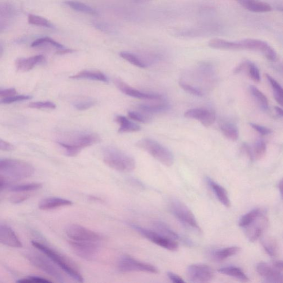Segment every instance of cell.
Wrapping results in <instances>:
<instances>
[{
    "label": "cell",
    "mask_w": 283,
    "mask_h": 283,
    "mask_svg": "<svg viewBox=\"0 0 283 283\" xmlns=\"http://www.w3.org/2000/svg\"><path fill=\"white\" fill-rule=\"evenodd\" d=\"M64 141H58V144L64 150L68 157H76L81 150L99 143L100 137L97 134L90 133H73L67 135Z\"/></svg>",
    "instance_id": "6da1fadb"
},
{
    "label": "cell",
    "mask_w": 283,
    "mask_h": 283,
    "mask_svg": "<svg viewBox=\"0 0 283 283\" xmlns=\"http://www.w3.org/2000/svg\"><path fill=\"white\" fill-rule=\"evenodd\" d=\"M33 166L26 162L14 159H0V177L10 183L32 176Z\"/></svg>",
    "instance_id": "7a4b0ae2"
},
{
    "label": "cell",
    "mask_w": 283,
    "mask_h": 283,
    "mask_svg": "<svg viewBox=\"0 0 283 283\" xmlns=\"http://www.w3.org/2000/svg\"><path fill=\"white\" fill-rule=\"evenodd\" d=\"M32 244L35 248L44 253L48 258L52 260L71 278L78 282H84V278L81 273H80L75 265L72 264L67 258L45 244L36 241H32Z\"/></svg>",
    "instance_id": "3957f363"
},
{
    "label": "cell",
    "mask_w": 283,
    "mask_h": 283,
    "mask_svg": "<svg viewBox=\"0 0 283 283\" xmlns=\"http://www.w3.org/2000/svg\"><path fill=\"white\" fill-rule=\"evenodd\" d=\"M103 158L107 165L119 172L128 173L136 168L135 159L117 148H105L103 151Z\"/></svg>",
    "instance_id": "277c9868"
},
{
    "label": "cell",
    "mask_w": 283,
    "mask_h": 283,
    "mask_svg": "<svg viewBox=\"0 0 283 283\" xmlns=\"http://www.w3.org/2000/svg\"><path fill=\"white\" fill-rule=\"evenodd\" d=\"M136 146L148 152L156 160L166 166H171L174 163V157L172 152L155 140L142 139L136 143Z\"/></svg>",
    "instance_id": "5b68a950"
},
{
    "label": "cell",
    "mask_w": 283,
    "mask_h": 283,
    "mask_svg": "<svg viewBox=\"0 0 283 283\" xmlns=\"http://www.w3.org/2000/svg\"><path fill=\"white\" fill-rule=\"evenodd\" d=\"M169 209L173 215L184 227L197 232H201L194 215L183 202L173 199L169 203Z\"/></svg>",
    "instance_id": "8992f818"
},
{
    "label": "cell",
    "mask_w": 283,
    "mask_h": 283,
    "mask_svg": "<svg viewBox=\"0 0 283 283\" xmlns=\"http://www.w3.org/2000/svg\"><path fill=\"white\" fill-rule=\"evenodd\" d=\"M237 50H249L262 53L267 59L275 62L277 60L275 50L266 42L262 40L248 39L236 41Z\"/></svg>",
    "instance_id": "52a82bcc"
},
{
    "label": "cell",
    "mask_w": 283,
    "mask_h": 283,
    "mask_svg": "<svg viewBox=\"0 0 283 283\" xmlns=\"http://www.w3.org/2000/svg\"><path fill=\"white\" fill-rule=\"evenodd\" d=\"M131 227L149 241L163 249L171 251H176L178 249L179 245L177 241L159 234L155 230L144 228L136 224H131Z\"/></svg>",
    "instance_id": "ba28073f"
},
{
    "label": "cell",
    "mask_w": 283,
    "mask_h": 283,
    "mask_svg": "<svg viewBox=\"0 0 283 283\" xmlns=\"http://www.w3.org/2000/svg\"><path fill=\"white\" fill-rule=\"evenodd\" d=\"M26 257L36 267L61 282L65 281L63 275L60 270L55 266L52 260L44 256L35 253H28Z\"/></svg>",
    "instance_id": "9c48e42d"
},
{
    "label": "cell",
    "mask_w": 283,
    "mask_h": 283,
    "mask_svg": "<svg viewBox=\"0 0 283 283\" xmlns=\"http://www.w3.org/2000/svg\"><path fill=\"white\" fill-rule=\"evenodd\" d=\"M257 271L267 282L280 283L282 281L281 260H274L271 263L261 262L257 266Z\"/></svg>",
    "instance_id": "30bf717a"
},
{
    "label": "cell",
    "mask_w": 283,
    "mask_h": 283,
    "mask_svg": "<svg viewBox=\"0 0 283 283\" xmlns=\"http://www.w3.org/2000/svg\"><path fill=\"white\" fill-rule=\"evenodd\" d=\"M118 270L122 273L134 272H146L152 274H157L159 271L154 265L140 262L131 257L123 256L119 260Z\"/></svg>",
    "instance_id": "8fae6325"
},
{
    "label": "cell",
    "mask_w": 283,
    "mask_h": 283,
    "mask_svg": "<svg viewBox=\"0 0 283 283\" xmlns=\"http://www.w3.org/2000/svg\"><path fill=\"white\" fill-rule=\"evenodd\" d=\"M65 232L72 241L99 242L103 239L97 232L76 224H70Z\"/></svg>",
    "instance_id": "7c38bea8"
},
{
    "label": "cell",
    "mask_w": 283,
    "mask_h": 283,
    "mask_svg": "<svg viewBox=\"0 0 283 283\" xmlns=\"http://www.w3.org/2000/svg\"><path fill=\"white\" fill-rule=\"evenodd\" d=\"M69 244L71 249L77 256L86 260L95 259L100 252L99 242L71 240Z\"/></svg>",
    "instance_id": "4fadbf2b"
},
{
    "label": "cell",
    "mask_w": 283,
    "mask_h": 283,
    "mask_svg": "<svg viewBox=\"0 0 283 283\" xmlns=\"http://www.w3.org/2000/svg\"><path fill=\"white\" fill-rule=\"evenodd\" d=\"M214 275L212 268L205 265H192L186 270L187 278L192 282H207L213 279Z\"/></svg>",
    "instance_id": "5bb4252c"
},
{
    "label": "cell",
    "mask_w": 283,
    "mask_h": 283,
    "mask_svg": "<svg viewBox=\"0 0 283 283\" xmlns=\"http://www.w3.org/2000/svg\"><path fill=\"white\" fill-rule=\"evenodd\" d=\"M268 223L267 216L266 213L262 211L256 219L243 229L246 237L251 242H255L262 235L267 227Z\"/></svg>",
    "instance_id": "9a60e30c"
},
{
    "label": "cell",
    "mask_w": 283,
    "mask_h": 283,
    "mask_svg": "<svg viewBox=\"0 0 283 283\" xmlns=\"http://www.w3.org/2000/svg\"><path fill=\"white\" fill-rule=\"evenodd\" d=\"M114 83L121 92L129 97L150 101H159L164 99L163 96L159 95V94L143 92L133 88L120 79H115Z\"/></svg>",
    "instance_id": "2e32d148"
},
{
    "label": "cell",
    "mask_w": 283,
    "mask_h": 283,
    "mask_svg": "<svg viewBox=\"0 0 283 283\" xmlns=\"http://www.w3.org/2000/svg\"><path fill=\"white\" fill-rule=\"evenodd\" d=\"M184 116L187 119L198 120L205 127L212 126L216 120L215 112L205 108H196L188 110L185 112Z\"/></svg>",
    "instance_id": "e0dca14e"
},
{
    "label": "cell",
    "mask_w": 283,
    "mask_h": 283,
    "mask_svg": "<svg viewBox=\"0 0 283 283\" xmlns=\"http://www.w3.org/2000/svg\"><path fill=\"white\" fill-rule=\"evenodd\" d=\"M0 243L14 248L23 247L15 232L9 227L0 224Z\"/></svg>",
    "instance_id": "ac0fdd59"
},
{
    "label": "cell",
    "mask_w": 283,
    "mask_h": 283,
    "mask_svg": "<svg viewBox=\"0 0 283 283\" xmlns=\"http://www.w3.org/2000/svg\"><path fill=\"white\" fill-rule=\"evenodd\" d=\"M154 230L158 232L159 234L162 235L163 236L173 239L174 241H185L186 244H192L191 242L188 240V239H183L176 233L173 229L170 228L167 224L161 221H156L153 223Z\"/></svg>",
    "instance_id": "d6986e66"
},
{
    "label": "cell",
    "mask_w": 283,
    "mask_h": 283,
    "mask_svg": "<svg viewBox=\"0 0 283 283\" xmlns=\"http://www.w3.org/2000/svg\"><path fill=\"white\" fill-rule=\"evenodd\" d=\"M205 180L206 183L211 188L217 199L223 206L230 207L231 201L227 191L221 185L216 183L211 178L207 177Z\"/></svg>",
    "instance_id": "ffe728a7"
},
{
    "label": "cell",
    "mask_w": 283,
    "mask_h": 283,
    "mask_svg": "<svg viewBox=\"0 0 283 283\" xmlns=\"http://www.w3.org/2000/svg\"><path fill=\"white\" fill-rule=\"evenodd\" d=\"M244 9L255 13H266L272 10V6L261 0H238Z\"/></svg>",
    "instance_id": "44dd1931"
},
{
    "label": "cell",
    "mask_w": 283,
    "mask_h": 283,
    "mask_svg": "<svg viewBox=\"0 0 283 283\" xmlns=\"http://www.w3.org/2000/svg\"><path fill=\"white\" fill-rule=\"evenodd\" d=\"M45 61L43 55H34L29 58H20L16 61V67L21 71H28L32 70L36 65L41 64Z\"/></svg>",
    "instance_id": "7402d4cb"
},
{
    "label": "cell",
    "mask_w": 283,
    "mask_h": 283,
    "mask_svg": "<svg viewBox=\"0 0 283 283\" xmlns=\"http://www.w3.org/2000/svg\"><path fill=\"white\" fill-rule=\"evenodd\" d=\"M72 205L69 200L61 198H49L42 200L39 204V208L43 210H53Z\"/></svg>",
    "instance_id": "603a6c76"
},
{
    "label": "cell",
    "mask_w": 283,
    "mask_h": 283,
    "mask_svg": "<svg viewBox=\"0 0 283 283\" xmlns=\"http://www.w3.org/2000/svg\"><path fill=\"white\" fill-rule=\"evenodd\" d=\"M139 109L146 114H153L164 112L169 108L168 103L165 99L155 101L151 104H142L138 106Z\"/></svg>",
    "instance_id": "cb8c5ba5"
},
{
    "label": "cell",
    "mask_w": 283,
    "mask_h": 283,
    "mask_svg": "<svg viewBox=\"0 0 283 283\" xmlns=\"http://www.w3.org/2000/svg\"><path fill=\"white\" fill-rule=\"evenodd\" d=\"M115 121L120 125L119 133L121 134L137 132L141 129L139 125L129 121L124 116H116Z\"/></svg>",
    "instance_id": "d4e9b609"
},
{
    "label": "cell",
    "mask_w": 283,
    "mask_h": 283,
    "mask_svg": "<svg viewBox=\"0 0 283 283\" xmlns=\"http://www.w3.org/2000/svg\"><path fill=\"white\" fill-rule=\"evenodd\" d=\"M73 79H88L91 81L107 82V77L102 72L97 70H83L70 77Z\"/></svg>",
    "instance_id": "484cf974"
},
{
    "label": "cell",
    "mask_w": 283,
    "mask_h": 283,
    "mask_svg": "<svg viewBox=\"0 0 283 283\" xmlns=\"http://www.w3.org/2000/svg\"><path fill=\"white\" fill-rule=\"evenodd\" d=\"M240 251L241 249L238 247L232 246L230 247V248L215 250L212 252V256L214 259L221 262V261L237 255Z\"/></svg>",
    "instance_id": "4316f807"
},
{
    "label": "cell",
    "mask_w": 283,
    "mask_h": 283,
    "mask_svg": "<svg viewBox=\"0 0 283 283\" xmlns=\"http://www.w3.org/2000/svg\"><path fill=\"white\" fill-rule=\"evenodd\" d=\"M219 272L228 276L233 277L241 281H248L249 278L240 268L230 266L222 267L218 270Z\"/></svg>",
    "instance_id": "83f0119b"
},
{
    "label": "cell",
    "mask_w": 283,
    "mask_h": 283,
    "mask_svg": "<svg viewBox=\"0 0 283 283\" xmlns=\"http://www.w3.org/2000/svg\"><path fill=\"white\" fill-rule=\"evenodd\" d=\"M64 3L69 6L72 10L78 12L88 14L89 15L94 16H98L99 14L98 12L95 9L83 3L68 0V1H65Z\"/></svg>",
    "instance_id": "f1b7e54d"
},
{
    "label": "cell",
    "mask_w": 283,
    "mask_h": 283,
    "mask_svg": "<svg viewBox=\"0 0 283 283\" xmlns=\"http://www.w3.org/2000/svg\"><path fill=\"white\" fill-rule=\"evenodd\" d=\"M263 248L268 255L276 257L278 255L279 248L275 239L271 237H266L261 239Z\"/></svg>",
    "instance_id": "f546056e"
},
{
    "label": "cell",
    "mask_w": 283,
    "mask_h": 283,
    "mask_svg": "<svg viewBox=\"0 0 283 283\" xmlns=\"http://www.w3.org/2000/svg\"><path fill=\"white\" fill-rule=\"evenodd\" d=\"M220 129L223 135L228 139L236 141L238 139L239 133L237 127L234 123L230 122L223 123L220 126Z\"/></svg>",
    "instance_id": "4dcf8cb0"
},
{
    "label": "cell",
    "mask_w": 283,
    "mask_h": 283,
    "mask_svg": "<svg viewBox=\"0 0 283 283\" xmlns=\"http://www.w3.org/2000/svg\"><path fill=\"white\" fill-rule=\"evenodd\" d=\"M17 14L16 7L12 4L0 2V19H10L14 17Z\"/></svg>",
    "instance_id": "1f68e13d"
},
{
    "label": "cell",
    "mask_w": 283,
    "mask_h": 283,
    "mask_svg": "<svg viewBox=\"0 0 283 283\" xmlns=\"http://www.w3.org/2000/svg\"><path fill=\"white\" fill-rule=\"evenodd\" d=\"M266 77L268 82H269L271 85L275 101H276L279 105L282 106L283 101V90L281 86L278 82L275 81L271 76L266 74Z\"/></svg>",
    "instance_id": "d6a6232c"
},
{
    "label": "cell",
    "mask_w": 283,
    "mask_h": 283,
    "mask_svg": "<svg viewBox=\"0 0 283 283\" xmlns=\"http://www.w3.org/2000/svg\"><path fill=\"white\" fill-rule=\"evenodd\" d=\"M262 212V210H261L260 209H255L251 210L249 213L244 215L239 220V227L243 229L248 227L252 221L257 218V217Z\"/></svg>",
    "instance_id": "836d02e7"
},
{
    "label": "cell",
    "mask_w": 283,
    "mask_h": 283,
    "mask_svg": "<svg viewBox=\"0 0 283 283\" xmlns=\"http://www.w3.org/2000/svg\"><path fill=\"white\" fill-rule=\"evenodd\" d=\"M120 56L123 60L139 68H146L147 67V63L143 62L140 58L136 55L128 52H121Z\"/></svg>",
    "instance_id": "e575fe53"
},
{
    "label": "cell",
    "mask_w": 283,
    "mask_h": 283,
    "mask_svg": "<svg viewBox=\"0 0 283 283\" xmlns=\"http://www.w3.org/2000/svg\"><path fill=\"white\" fill-rule=\"evenodd\" d=\"M267 145L264 141L258 140L256 142L252 150L253 161H260L266 154Z\"/></svg>",
    "instance_id": "d590c367"
},
{
    "label": "cell",
    "mask_w": 283,
    "mask_h": 283,
    "mask_svg": "<svg viewBox=\"0 0 283 283\" xmlns=\"http://www.w3.org/2000/svg\"><path fill=\"white\" fill-rule=\"evenodd\" d=\"M42 187L41 183H31L21 185H12L9 191L16 193H26L40 190Z\"/></svg>",
    "instance_id": "8d00e7d4"
},
{
    "label": "cell",
    "mask_w": 283,
    "mask_h": 283,
    "mask_svg": "<svg viewBox=\"0 0 283 283\" xmlns=\"http://www.w3.org/2000/svg\"><path fill=\"white\" fill-rule=\"evenodd\" d=\"M250 90L253 97L257 100L261 107L264 110H267L268 108V100L265 94L255 86H250Z\"/></svg>",
    "instance_id": "74e56055"
},
{
    "label": "cell",
    "mask_w": 283,
    "mask_h": 283,
    "mask_svg": "<svg viewBox=\"0 0 283 283\" xmlns=\"http://www.w3.org/2000/svg\"><path fill=\"white\" fill-rule=\"evenodd\" d=\"M43 45H49L57 49H62L64 48V46L51 38L48 37L39 39L35 40L31 44L32 47H38Z\"/></svg>",
    "instance_id": "f35d334b"
},
{
    "label": "cell",
    "mask_w": 283,
    "mask_h": 283,
    "mask_svg": "<svg viewBox=\"0 0 283 283\" xmlns=\"http://www.w3.org/2000/svg\"><path fill=\"white\" fill-rule=\"evenodd\" d=\"M28 23L37 26L53 28V26L50 21L46 18L34 14H30L28 17Z\"/></svg>",
    "instance_id": "ab89813d"
},
{
    "label": "cell",
    "mask_w": 283,
    "mask_h": 283,
    "mask_svg": "<svg viewBox=\"0 0 283 283\" xmlns=\"http://www.w3.org/2000/svg\"><path fill=\"white\" fill-rule=\"evenodd\" d=\"M246 70L248 71L250 77L254 82L258 83L260 81L259 70L255 63L249 61Z\"/></svg>",
    "instance_id": "60d3db41"
},
{
    "label": "cell",
    "mask_w": 283,
    "mask_h": 283,
    "mask_svg": "<svg viewBox=\"0 0 283 283\" xmlns=\"http://www.w3.org/2000/svg\"><path fill=\"white\" fill-rule=\"evenodd\" d=\"M128 116L130 119L143 123H148L151 121V118L146 114L144 115L139 112L131 111L128 112Z\"/></svg>",
    "instance_id": "b9f144b4"
},
{
    "label": "cell",
    "mask_w": 283,
    "mask_h": 283,
    "mask_svg": "<svg viewBox=\"0 0 283 283\" xmlns=\"http://www.w3.org/2000/svg\"><path fill=\"white\" fill-rule=\"evenodd\" d=\"M29 107L37 109H55L56 105L50 101H37L29 104Z\"/></svg>",
    "instance_id": "7bdbcfd3"
},
{
    "label": "cell",
    "mask_w": 283,
    "mask_h": 283,
    "mask_svg": "<svg viewBox=\"0 0 283 283\" xmlns=\"http://www.w3.org/2000/svg\"><path fill=\"white\" fill-rule=\"evenodd\" d=\"M96 104V101L93 100H86L78 101L74 104V107L78 110L84 111L89 109Z\"/></svg>",
    "instance_id": "ee69618b"
},
{
    "label": "cell",
    "mask_w": 283,
    "mask_h": 283,
    "mask_svg": "<svg viewBox=\"0 0 283 283\" xmlns=\"http://www.w3.org/2000/svg\"><path fill=\"white\" fill-rule=\"evenodd\" d=\"M179 85L184 91L188 93L192 94V95L200 97L203 96V93L201 90L194 88V87L192 85L185 83L183 81L179 82Z\"/></svg>",
    "instance_id": "f6af8a7d"
},
{
    "label": "cell",
    "mask_w": 283,
    "mask_h": 283,
    "mask_svg": "<svg viewBox=\"0 0 283 283\" xmlns=\"http://www.w3.org/2000/svg\"><path fill=\"white\" fill-rule=\"evenodd\" d=\"M30 96H13L5 98L0 100V104H11L13 103L19 102V101L30 100L32 99Z\"/></svg>",
    "instance_id": "bcb514c9"
},
{
    "label": "cell",
    "mask_w": 283,
    "mask_h": 283,
    "mask_svg": "<svg viewBox=\"0 0 283 283\" xmlns=\"http://www.w3.org/2000/svg\"><path fill=\"white\" fill-rule=\"evenodd\" d=\"M20 283H49L52 282L46 279L38 277H28L17 281Z\"/></svg>",
    "instance_id": "7dc6e473"
},
{
    "label": "cell",
    "mask_w": 283,
    "mask_h": 283,
    "mask_svg": "<svg viewBox=\"0 0 283 283\" xmlns=\"http://www.w3.org/2000/svg\"><path fill=\"white\" fill-rule=\"evenodd\" d=\"M250 125L254 129L256 130L257 132L263 136L270 135L272 133L271 129L263 126H260L253 123H251Z\"/></svg>",
    "instance_id": "c3c4849f"
},
{
    "label": "cell",
    "mask_w": 283,
    "mask_h": 283,
    "mask_svg": "<svg viewBox=\"0 0 283 283\" xmlns=\"http://www.w3.org/2000/svg\"><path fill=\"white\" fill-rule=\"evenodd\" d=\"M30 194L25 193L14 195L11 197V201L14 203V204H18V203H21L28 199L30 197Z\"/></svg>",
    "instance_id": "681fc988"
},
{
    "label": "cell",
    "mask_w": 283,
    "mask_h": 283,
    "mask_svg": "<svg viewBox=\"0 0 283 283\" xmlns=\"http://www.w3.org/2000/svg\"><path fill=\"white\" fill-rule=\"evenodd\" d=\"M17 93L16 90L14 88L0 89V97L7 98L15 96Z\"/></svg>",
    "instance_id": "f907efd6"
},
{
    "label": "cell",
    "mask_w": 283,
    "mask_h": 283,
    "mask_svg": "<svg viewBox=\"0 0 283 283\" xmlns=\"http://www.w3.org/2000/svg\"><path fill=\"white\" fill-rule=\"evenodd\" d=\"M14 149V146L9 142L0 139V150L4 151H12Z\"/></svg>",
    "instance_id": "816d5d0a"
},
{
    "label": "cell",
    "mask_w": 283,
    "mask_h": 283,
    "mask_svg": "<svg viewBox=\"0 0 283 283\" xmlns=\"http://www.w3.org/2000/svg\"><path fill=\"white\" fill-rule=\"evenodd\" d=\"M169 279L174 283H184L185 281L182 278L179 276L177 274L173 272H168L167 273Z\"/></svg>",
    "instance_id": "f5cc1de1"
},
{
    "label": "cell",
    "mask_w": 283,
    "mask_h": 283,
    "mask_svg": "<svg viewBox=\"0 0 283 283\" xmlns=\"http://www.w3.org/2000/svg\"><path fill=\"white\" fill-rule=\"evenodd\" d=\"M12 185V183H10V181L0 177V191L6 190H9Z\"/></svg>",
    "instance_id": "db71d44e"
},
{
    "label": "cell",
    "mask_w": 283,
    "mask_h": 283,
    "mask_svg": "<svg viewBox=\"0 0 283 283\" xmlns=\"http://www.w3.org/2000/svg\"><path fill=\"white\" fill-rule=\"evenodd\" d=\"M242 149L244 151L247 156H248L249 157V158L250 159V160L253 161L252 150L251 148L249 146L248 144L244 143L243 144Z\"/></svg>",
    "instance_id": "11a10c76"
},
{
    "label": "cell",
    "mask_w": 283,
    "mask_h": 283,
    "mask_svg": "<svg viewBox=\"0 0 283 283\" xmlns=\"http://www.w3.org/2000/svg\"><path fill=\"white\" fill-rule=\"evenodd\" d=\"M75 51L76 50L74 49L63 48L58 50V51L56 53V54H59V55H63V54L74 53Z\"/></svg>",
    "instance_id": "9f6ffc18"
},
{
    "label": "cell",
    "mask_w": 283,
    "mask_h": 283,
    "mask_svg": "<svg viewBox=\"0 0 283 283\" xmlns=\"http://www.w3.org/2000/svg\"><path fill=\"white\" fill-rule=\"evenodd\" d=\"M274 110H275V112H276V113L278 114V115L279 116H280V117L282 118V110L281 109V108L278 107V106H275L274 107Z\"/></svg>",
    "instance_id": "6f0895ef"
},
{
    "label": "cell",
    "mask_w": 283,
    "mask_h": 283,
    "mask_svg": "<svg viewBox=\"0 0 283 283\" xmlns=\"http://www.w3.org/2000/svg\"><path fill=\"white\" fill-rule=\"evenodd\" d=\"M278 188H279V191L280 192V195L282 196V180H281L279 182V184H278Z\"/></svg>",
    "instance_id": "680465c9"
},
{
    "label": "cell",
    "mask_w": 283,
    "mask_h": 283,
    "mask_svg": "<svg viewBox=\"0 0 283 283\" xmlns=\"http://www.w3.org/2000/svg\"><path fill=\"white\" fill-rule=\"evenodd\" d=\"M151 1V0H135V2L137 3H143Z\"/></svg>",
    "instance_id": "91938a15"
},
{
    "label": "cell",
    "mask_w": 283,
    "mask_h": 283,
    "mask_svg": "<svg viewBox=\"0 0 283 283\" xmlns=\"http://www.w3.org/2000/svg\"><path fill=\"white\" fill-rule=\"evenodd\" d=\"M4 53V48L2 45H0V57L2 56Z\"/></svg>",
    "instance_id": "94428289"
},
{
    "label": "cell",
    "mask_w": 283,
    "mask_h": 283,
    "mask_svg": "<svg viewBox=\"0 0 283 283\" xmlns=\"http://www.w3.org/2000/svg\"><path fill=\"white\" fill-rule=\"evenodd\" d=\"M237 1L238 2V0H237Z\"/></svg>",
    "instance_id": "6125c7cd"
}]
</instances>
